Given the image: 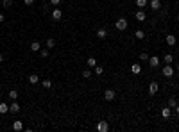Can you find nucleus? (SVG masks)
<instances>
[{
    "mask_svg": "<svg viewBox=\"0 0 179 132\" xmlns=\"http://www.w3.org/2000/svg\"><path fill=\"white\" fill-rule=\"evenodd\" d=\"M41 86H43L45 89H52V81H50V79H43V81H41Z\"/></svg>",
    "mask_w": 179,
    "mask_h": 132,
    "instance_id": "17",
    "label": "nucleus"
},
{
    "mask_svg": "<svg viewBox=\"0 0 179 132\" xmlns=\"http://www.w3.org/2000/svg\"><path fill=\"white\" fill-rule=\"evenodd\" d=\"M160 57H158V55H150L149 57V64H150V68H158V66H160Z\"/></svg>",
    "mask_w": 179,
    "mask_h": 132,
    "instance_id": "7",
    "label": "nucleus"
},
{
    "mask_svg": "<svg viewBox=\"0 0 179 132\" xmlns=\"http://www.w3.org/2000/svg\"><path fill=\"white\" fill-rule=\"evenodd\" d=\"M149 54H147V52H142V54H140V59H142V61H149Z\"/></svg>",
    "mask_w": 179,
    "mask_h": 132,
    "instance_id": "29",
    "label": "nucleus"
},
{
    "mask_svg": "<svg viewBox=\"0 0 179 132\" xmlns=\"http://www.w3.org/2000/svg\"><path fill=\"white\" fill-rule=\"evenodd\" d=\"M50 4L52 5H59V4H61V0H50Z\"/></svg>",
    "mask_w": 179,
    "mask_h": 132,
    "instance_id": "33",
    "label": "nucleus"
},
{
    "mask_svg": "<svg viewBox=\"0 0 179 132\" xmlns=\"http://www.w3.org/2000/svg\"><path fill=\"white\" fill-rule=\"evenodd\" d=\"M93 70H95V75H102V73H104V68H102V66H98V64L95 66Z\"/></svg>",
    "mask_w": 179,
    "mask_h": 132,
    "instance_id": "27",
    "label": "nucleus"
},
{
    "mask_svg": "<svg viewBox=\"0 0 179 132\" xmlns=\"http://www.w3.org/2000/svg\"><path fill=\"white\" fill-rule=\"evenodd\" d=\"M0 63H4V55L2 54H0Z\"/></svg>",
    "mask_w": 179,
    "mask_h": 132,
    "instance_id": "36",
    "label": "nucleus"
},
{
    "mask_svg": "<svg viewBox=\"0 0 179 132\" xmlns=\"http://www.w3.org/2000/svg\"><path fill=\"white\" fill-rule=\"evenodd\" d=\"M86 64H88L90 68H95V66H97V59H95V57H88V61H86Z\"/></svg>",
    "mask_w": 179,
    "mask_h": 132,
    "instance_id": "21",
    "label": "nucleus"
},
{
    "mask_svg": "<svg viewBox=\"0 0 179 132\" xmlns=\"http://www.w3.org/2000/svg\"><path fill=\"white\" fill-rule=\"evenodd\" d=\"M165 41H167V45H168V47H174V45L177 43V38H176L174 34H167V38H165Z\"/></svg>",
    "mask_w": 179,
    "mask_h": 132,
    "instance_id": "10",
    "label": "nucleus"
},
{
    "mask_svg": "<svg viewBox=\"0 0 179 132\" xmlns=\"http://www.w3.org/2000/svg\"><path fill=\"white\" fill-rule=\"evenodd\" d=\"M163 63H165V64H172V63H174V55H172V54H165Z\"/></svg>",
    "mask_w": 179,
    "mask_h": 132,
    "instance_id": "16",
    "label": "nucleus"
},
{
    "mask_svg": "<svg viewBox=\"0 0 179 132\" xmlns=\"http://www.w3.org/2000/svg\"><path fill=\"white\" fill-rule=\"evenodd\" d=\"M176 105H177V102H176V98H174V96H172V98H168V107H170V109H174V107H176Z\"/></svg>",
    "mask_w": 179,
    "mask_h": 132,
    "instance_id": "26",
    "label": "nucleus"
},
{
    "mask_svg": "<svg viewBox=\"0 0 179 132\" xmlns=\"http://www.w3.org/2000/svg\"><path fill=\"white\" fill-rule=\"evenodd\" d=\"M9 98H11V100H18V91L16 89H11L9 91Z\"/></svg>",
    "mask_w": 179,
    "mask_h": 132,
    "instance_id": "23",
    "label": "nucleus"
},
{
    "mask_svg": "<svg viewBox=\"0 0 179 132\" xmlns=\"http://www.w3.org/2000/svg\"><path fill=\"white\" fill-rule=\"evenodd\" d=\"M177 22H179V15H177Z\"/></svg>",
    "mask_w": 179,
    "mask_h": 132,
    "instance_id": "38",
    "label": "nucleus"
},
{
    "mask_svg": "<svg viewBox=\"0 0 179 132\" xmlns=\"http://www.w3.org/2000/svg\"><path fill=\"white\" fill-rule=\"evenodd\" d=\"M13 130H16V132L23 130V123L20 121V120H15V123H13Z\"/></svg>",
    "mask_w": 179,
    "mask_h": 132,
    "instance_id": "14",
    "label": "nucleus"
},
{
    "mask_svg": "<svg viewBox=\"0 0 179 132\" xmlns=\"http://www.w3.org/2000/svg\"><path fill=\"white\" fill-rule=\"evenodd\" d=\"M61 18H63V11L59 7H56L54 11H52V20H54V22H59Z\"/></svg>",
    "mask_w": 179,
    "mask_h": 132,
    "instance_id": "8",
    "label": "nucleus"
},
{
    "mask_svg": "<svg viewBox=\"0 0 179 132\" xmlns=\"http://www.w3.org/2000/svg\"><path fill=\"white\" fill-rule=\"evenodd\" d=\"M97 38L98 39H106V38H108V30H106V29H98L97 30Z\"/></svg>",
    "mask_w": 179,
    "mask_h": 132,
    "instance_id": "15",
    "label": "nucleus"
},
{
    "mask_svg": "<svg viewBox=\"0 0 179 132\" xmlns=\"http://www.w3.org/2000/svg\"><path fill=\"white\" fill-rule=\"evenodd\" d=\"M31 50L32 52H39V50H41V45H39L38 41H32L31 43Z\"/></svg>",
    "mask_w": 179,
    "mask_h": 132,
    "instance_id": "19",
    "label": "nucleus"
},
{
    "mask_svg": "<svg viewBox=\"0 0 179 132\" xmlns=\"http://www.w3.org/2000/svg\"><path fill=\"white\" fill-rule=\"evenodd\" d=\"M136 5H138V7H140V9H143V7H147V0H136Z\"/></svg>",
    "mask_w": 179,
    "mask_h": 132,
    "instance_id": "24",
    "label": "nucleus"
},
{
    "mask_svg": "<svg viewBox=\"0 0 179 132\" xmlns=\"http://www.w3.org/2000/svg\"><path fill=\"white\" fill-rule=\"evenodd\" d=\"M170 114H172V109H170V107H163V109H161V116L165 118V120H168Z\"/></svg>",
    "mask_w": 179,
    "mask_h": 132,
    "instance_id": "13",
    "label": "nucleus"
},
{
    "mask_svg": "<svg viewBox=\"0 0 179 132\" xmlns=\"http://www.w3.org/2000/svg\"><path fill=\"white\" fill-rule=\"evenodd\" d=\"M83 77H84V79H91V71H90V70H84V71H83Z\"/></svg>",
    "mask_w": 179,
    "mask_h": 132,
    "instance_id": "31",
    "label": "nucleus"
},
{
    "mask_svg": "<svg viewBox=\"0 0 179 132\" xmlns=\"http://www.w3.org/2000/svg\"><path fill=\"white\" fill-rule=\"evenodd\" d=\"M134 18L138 20V22H145V20H147V15H145V13H143V11L140 9V11H138L136 15H134Z\"/></svg>",
    "mask_w": 179,
    "mask_h": 132,
    "instance_id": "12",
    "label": "nucleus"
},
{
    "mask_svg": "<svg viewBox=\"0 0 179 132\" xmlns=\"http://www.w3.org/2000/svg\"><path fill=\"white\" fill-rule=\"evenodd\" d=\"M39 55L41 57H49V48H41L39 50Z\"/></svg>",
    "mask_w": 179,
    "mask_h": 132,
    "instance_id": "28",
    "label": "nucleus"
},
{
    "mask_svg": "<svg viewBox=\"0 0 179 132\" xmlns=\"http://www.w3.org/2000/svg\"><path fill=\"white\" fill-rule=\"evenodd\" d=\"M131 73L132 75H140L142 73V64L140 63H132L131 64Z\"/></svg>",
    "mask_w": 179,
    "mask_h": 132,
    "instance_id": "6",
    "label": "nucleus"
},
{
    "mask_svg": "<svg viewBox=\"0 0 179 132\" xmlns=\"http://www.w3.org/2000/svg\"><path fill=\"white\" fill-rule=\"evenodd\" d=\"M5 113H9V105L5 102H2L0 104V114H5Z\"/></svg>",
    "mask_w": 179,
    "mask_h": 132,
    "instance_id": "18",
    "label": "nucleus"
},
{
    "mask_svg": "<svg viewBox=\"0 0 179 132\" xmlns=\"http://www.w3.org/2000/svg\"><path fill=\"white\" fill-rule=\"evenodd\" d=\"M127 20H125V18H118L116 20V23H115V27H116V30H120V32H124L125 29H127Z\"/></svg>",
    "mask_w": 179,
    "mask_h": 132,
    "instance_id": "1",
    "label": "nucleus"
},
{
    "mask_svg": "<svg viewBox=\"0 0 179 132\" xmlns=\"http://www.w3.org/2000/svg\"><path fill=\"white\" fill-rule=\"evenodd\" d=\"M97 130H98V132H108V130H109L108 121H106V120H100V121L97 123Z\"/></svg>",
    "mask_w": 179,
    "mask_h": 132,
    "instance_id": "4",
    "label": "nucleus"
},
{
    "mask_svg": "<svg viewBox=\"0 0 179 132\" xmlns=\"http://www.w3.org/2000/svg\"><path fill=\"white\" fill-rule=\"evenodd\" d=\"M9 113H20V105H18V102L16 100H13V104H9Z\"/></svg>",
    "mask_w": 179,
    "mask_h": 132,
    "instance_id": "11",
    "label": "nucleus"
},
{
    "mask_svg": "<svg viewBox=\"0 0 179 132\" xmlns=\"http://www.w3.org/2000/svg\"><path fill=\"white\" fill-rule=\"evenodd\" d=\"M2 5H4L5 9H7V7H11V5H13V0H4V2H2Z\"/></svg>",
    "mask_w": 179,
    "mask_h": 132,
    "instance_id": "30",
    "label": "nucleus"
},
{
    "mask_svg": "<svg viewBox=\"0 0 179 132\" xmlns=\"http://www.w3.org/2000/svg\"><path fill=\"white\" fill-rule=\"evenodd\" d=\"M174 109H176V113H177V116H179V104L176 105V107H174Z\"/></svg>",
    "mask_w": 179,
    "mask_h": 132,
    "instance_id": "35",
    "label": "nucleus"
},
{
    "mask_svg": "<svg viewBox=\"0 0 179 132\" xmlns=\"http://www.w3.org/2000/svg\"><path fill=\"white\" fill-rule=\"evenodd\" d=\"M149 7L152 11H160L161 9V0H150L149 2Z\"/></svg>",
    "mask_w": 179,
    "mask_h": 132,
    "instance_id": "9",
    "label": "nucleus"
},
{
    "mask_svg": "<svg viewBox=\"0 0 179 132\" xmlns=\"http://www.w3.org/2000/svg\"><path fill=\"white\" fill-rule=\"evenodd\" d=\"M29 82H31V84H38V82H39V77H38V75H34V73L29 75Z\"/></svg>",
    "mask_w": 179,
    "mask_h": 132,
    "instance_id": "22",
    "label": "nucleus"
},
{
    "mask_svg": "<svg viewBox=\"0 0 179 132\" xmlns=\"http://www.w3.org/2000/svg\"><path fill=\"white\" fill-rule=\"evenodd\" d=\"M23 4L25 5H32V4H34V0H23Z\"/></svg>",
    "mask_w": 179,
    "mask_h": 132,
    "instance_id": "32",
    "label": "nucleus"
},
{
    "mask_svg": "<svg viewBox=\"0 0 179 132\" xmlns=\"http://www.w3.org/2000/svg\"><path fill=\"white\" fill-rule=\"evenodd\" d=\"M115 96H116V93H115L113 89H106V91H104V100H106V102H113Z\"/></svg>",
    "mask_w": 179,
    "mask_h": 132,
    "instance_id": "3",
    "label": "nucleus"
},
{
    "mask_svg": "<svg viewBox=\"0 0 179 132\" xmlns=\"http://www.w3.org/2000/svg\"><path fill=\"white\" fill-rule=\"evenodd\" d=\"M4 20H5V16H4V15H0V23H4Z\"/></svg>",
    "mask_w": 179,
    "mask_h": 132,
    "instance_id": "34",
    "label": "nucleus"
},
{
    "mask_svg": "<svg viewBox=\"0 0 179 132\" xmlns=\"http://www.w3.org/2000/svg\"><path fill=\"white\" fill-rule=\"evenodd\" d=\"M54 47H56V39L49 38V39H47V48H54Z\"/></svg>",
    "mask_w": 179,
    "mask_h": 132,
    "instance_id": "25",
    "label": "nucleus"
},
{
    "mask_svg": "<svg viewBox=\"0 0 179 132\" xmlns=\"http://www.w3.org/2000/svg\"><path fill=\"white\" fill-rule=\"evenodd\" d=\"M176 70H177V71H179V63H177V64H176Z\"/></svg>",
    "mask_w": 179,
    "mask_h": 132,
    "instance_id": "37",
    "label": "nucleus"
},
{
    "mask_svg": "<svg viewBox=\"0 0 179 132\" xmlns=\"http://www.w3.org/2000/svg\"><path fill=\"white\" fill-rule=\"evenodd\" d=\"M158 91H160V84H158V82H150V84H149V95L154 96Z\"/></svg>",
    "mask_w": 179,
    "mask_h": 132,
    "instance_id": "5",
    "label": "nucleus"
},
{
    "mask_svg": "<svg viewBox=\"0 0 179 132\" xmlns=\"http://www.w3.org/2000/svg\"><path fill=\"white\" fill-rule=\"evenodd\" d=\"M161 75L167 77V79H170L172 75H174V68H172V64H165L163 66V68H161Z\"/></svg>",
    "mask_w": 179,
    "mask_h": 132,
    "instance_id": "2",
    "label": "nucleus"
},
{
    "mask_svg": "<svg viewBox=\"0 0 179 132\" xmlns=\"http://www.w3.org/2000/svg\"><path fill=\"white\" fill-rule=\"evenodd\" d=\"M134 38H136V39H145V38H147V34H145L143 30H140V29H138V30L134 32Z\"/></svg>",
    "mask_w": 179,
    "mask_h": 132,
    "instance_id": "20",
    "label": "nucleus"
}]
</instances>
